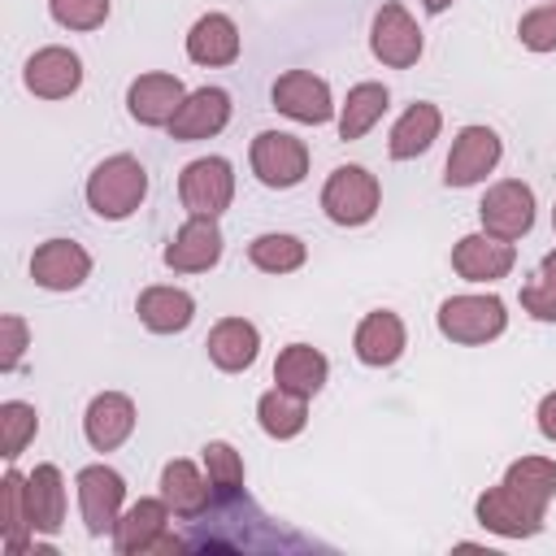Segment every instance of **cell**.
Segmentation results:
<instances>
[{"instance_id": "cell-38", "label": "cell", "mask_w": 556, "mask_h": 556, "mask_svg": "<svg viewBox=\"0 0 556 556\" xmlns=\"http://www.w3.org/2000/svg\"><path fill=\"white\" fill-rule=\"evenodd\" d=\"M0 369L4 374H13L17 365H22V352H26V343H30V330H26V321L17 317V313H4L0 317Z\"/></svg>"}, {"instance_id": "cell-5", "label": "cell", "mask_w": 556, "mask_h": 556, "mask_svg": "<svg viewBox=\"0 0 556 556\" xmlns=\"http://www.w3.org/2000/svg\"><path fill=\"white\" fill-rule=\"evenodd\" d=\"M178 195H182V208L195 213V217H222L235 200V169L226 156H200L182 169L178 178Z\"/></svg>"}, {"instance_id": "cell-2", "label": "cell", "mask_w": 556, "mask_h": 556, "mask_svg": "<svg viewBox=\"0 0 556 556\" xmlns=\"http://www.w3.org/2000/svg\"><path fill=\"white\" fill-rule=\"evenodd\" d=\"M508 326V313H504V300L500 295H447L439 304V334L452 339V343H491L500 339Z\"/></svg>"}, {"instance_id": "cell-22", "label": "cell", "mask_w": 556, "mask_h": 556, "mask_svg": "<svg viewBox=\"0 0 556 556\" xmlns=\"http://www.w3.org/2000/svg\"><path fill=\"white\" fill-rule=\"evenodd\" d=\"M135 313L152 334H178V330L191 326L195 300L182 287H143L139 300H135Z\"/></svg>"}, {"instance_id": "cell-30", "label": "cell", "mask_w": 556, "mask_h": 556, "mask_svg": "<svg viewBox=\"0 0 556 556\" xmlns=\"http://www.w3.org/2000/svg\"><path fill=\"white\" fill-rule=\"evenodd\" d=\"M387 104H391V91L382 83H356L339 109V139H361L365 130H374Z\"/></svg>"}, {"instance_id": "cell-21", "label": "cell", "mask_w": 556, "mask_h": 556, "mask_svg": "<svg viewBox=\"0 0 556 556\" xmlns=\"http://www.w3.org/2000/svg\"><path fill=\"white\" fill-rule=\"evenodd\" d=\"M204 348H208V361H213L222 374H239V369H248V365L256 361V352H261V330H256L248 317H222V321L208 330Z\"/></svg>"}, {"instance_id": "cell-3", "label": "cell", "mask_w": 556, "mask_h": 556, "mask_svg": "<svg viewBox=\"0 0 556 556\" xmlns=\"http://www.w3.org/2000/svg\"><path fill=\"white\" fill-rule=\"evenodd\" d=\"M382 187L365 165H339L321 187V208L334 226H365L378 213Z\"/></svg>"}, {"instance_id": "cell-17", "label": "cell", "mask_w": 556, "mask_h": 556, "mask_svg": "<svg viewBox=\"0 0 556 556\" xmlns=\"http://www.w3.org/2000/svg\"><path fill=\"white\" fill-rule=\"evenodd\" d=\"M226 122H230V96L222 87H200V91H187V100L178 104V113L169 122V135L178 143H195V139L222 135Z\"/></svg>"}, {"instance_id": "cell-13", "label": "cell", "mask_w": 556, "mask_h": 556, "mask_svg": "<svg viewBox=\"0 0 556 556\" xmlns=\"http://www.w3.org/2000/svg\"><path fill=\"white\" fill-rule=\"evenodd\" d=\"M513 265H517V248H513L508 239L486 235V230L465 235V239H456V248H452V269H456L465 282H500V278L513 274Z\"/></svg>"}, {"instance_id": "cell-32", "label": "cell", "mask_w": 556, "mask_h": 556, "mask_svg": "<svg viewBox=\"0 0 556 556\" xmlns=\"http://www.w3.org/2000/svg\"><path fill=\"white\" fill-rule=\"evenodd\" d=\"M304 256H308V248L295 235H256L248 243V261L261 274H291V269L304 265Z\"/></svg>"}, {"instance_id": "cell-40", "label": "cell", "mask_w": 556, "mask_h": 556, "mask_svg": "<svg viewBox=\"0 0 556 556\" xmlns=\"http://www.w3.org/2000/svg\"><path fill=\"white\" fill-rule=\"evenodd\" d=\"M421 4H426V13H443L452 0H421Z\"/></svg>"}, {"instance_id": "cell-41", "label": "cell", "mask_w": 556, "mask_h": 556, "mask_svg": "<svg viewBox=\"0 0 556 556\" xmlns=\"http://www.w3.org/2000/svg\"><path fill=\"white\" fill-rule=\"evenodd\" d=\"M552 226H556V208H552Z\"/></svg>"}, {"instance_id": "cell-11", "label": "cell", "mask_w": 556, "mask_h": 556, "mask_svg": "<svg viewBox=\"0 0 556 556\" xmlns=\"http://www.w3.org/2000/svg\"><path fill=\"white\" fill-rule=\"evenodd\" d=\"M78 508H83V521H87V534H104L117 526L122 517V500H126V482L117 469L109 465H83L78 478Z\"/></svg>"}, {"instance_id": "cell-25", "label": "cell", "mask_w": 556, "mask_h": 556, "mask_svg": "<svg viewBox=\"0 0 556 556\" xmlns=\"http://www.w3.org/2000/svg\"><path fill=\"white\" fill-rule=\"evenodd\" d=\"M326 374H330V361L308 343H287L278 352V361H274V382L282 391L304 395V400H313L326 387Z\"/></svg>"}, {"instance_id": "cell-23", "label": "cell", "mask_w": 556, "mask_h": 556, "mask_svg": "<svg viewBox=\"0 0 556 556\" xmlns=\"http://www.w3.org/2000/svg\"><path fill=\"white\" fill-rule=\"evenodd\" d=\"M213 482L191 465V460H169L161 469V500L169 504L174 517H200L213 504Z\"/></svg>"}, {"instance_id": "cell-12", "label": "cell", "mask_w": 556, "mask_h": 556, "mask_svg": "<svg viewBox=\"0 0 556 556\" xmlns=\"http://www.w3.org/2000/svg\"><path fill=\"white\" fill-rule=\"evenodd\" d=\"M274 109L287 113L291 122L304 126H321L334 117V100H330V83L308 74V70H287L274 78Z\"/></svg>"}, {"instance_id": "cell-29", "label": "cell", "mask_w": 556, "mask_h": 556, "mask_svg": "<svg viewBox=\"0 0 556 556\" xmlns=\"http://www.w3.org/2000/svg\"><path fill=\"white\" fill-rule=\"evenodd\" d=\"M256 421L269 439H295L308 421V400L295 395V391H282V387H269L261 400H256Z\"/></svg>"}, {"instance_id": "cell-6", "label": "cell", "mask_w": 556, "mask_h": 556, "mask_svg": "<svg viewBox=\"0 0 556 556\" xmlns=\"http://www.w3.org/2000/svg\"><path fill=\"white\" fill-rule=\"evenodd\" d=\"M478 217H482L486 235L517 243L534 226V191L521 178H500L495 187H486V195L478 204Z\"/></svg>"}, {"instance_id": "cell-7", "label": "cell", "mask_w": 556, "mask_h": 556, "mask_svg": "<svg viewBox=\"0 0 556 556\" xmlns=\"http://www.w3.org/2000/svg\"><path fill=\"white\" fill-rule=\"evenodd\" d=\"M248 161L265 187H295L308 174V148H304V139H295L287 130H261L252 139Z\"/></svg>"}, {"instance_id": "cell-20", "label": "cell", "mask_w": 556, "mask_h": 556, "mask_svg": "<svg viewBox=\"0 0 556 556\" xmlns=\"http://www.w3.org/2000/svg\"><path fill=\"white\" fill-rule=\"evenodd\" d=\"M404 343H408L404 321H400V313H391V308H374V313H365L361 326H356V334H352L356 361H361V365H374V369L395 365L400 352H404Z\"/></svg>"}, {"instance_id": "cell-18", "label": "cell", "mask_w": 556, "mask_h": 556, "mask_svg": "<svg viewBox=\"0 0 556 556\" xmlns=\"http://www.w3.org/2000/svg\"><path fill=\"white\" fill-rule=\"evenodd\" d=\"M135 430V400L122 391H100L83 413V434L96 452H113Z\"/></svg>"}, {"instance_id": "cell-8", "label": "cell", "mask_w": 556, "mask_h": 556, "mask_svg": "<svg viewBox=\"0 0 556 556\" xmlns=\"http://www.w3.org/2000/svg\"><path fill=\"white\" fill-rule=\"evenodd\" d=\"M169 504L165 500H135L130 508H122L117 526H113V547L122 556H143V552H161V547H178V539H169Z\"/></svg>"}, {"instance_id": "cell-1", "label": "cell", "mask_w": 556, "mask_h": 556, "mask_svg": "<svg viewBox=\"0 0 556 556\" xmlns=\"http://www.w3.org/2000/svg\"><path fill=\"white\" fill-rule=\"evenodd\" d=\"M143 195H148V169L130 152H117V156L100 161L87 178V204L104 222L130 217L143 204Z\"/></svg>"}, {"instance_id": "cell-34", "label": "cell", "mask_w": 556, "mask_h": 556, "mask_svg": "<svg viewBox=\"0 0 556 556\" xmlns=\"http://www.w3.org/2000/svg\"><path fill=\"white\" fill-rule=\"evenodd\" d=\"M204 469H208V482H213L217 500H235L243 491V456L230 443H222V439L204 443Z\"/></svg>"}, {"instance_id": "cell-33", "label": "cell", "mask_w": 556, "mask_h": 556, "mask_svg": "<svg viewBox=\"0 0 556 556\" xmlns=\"http://www.w3.org/2000/svg\"><path fill=\"white\" fill-rule=\"evenodd\" d=\"M35 430H39V413H35V404H26V400H4L0 404V456L4 460H17L22 452H26V443L35 439Z\"/></svg>"}, {"instance_id": "cell-16", "label": "cell", "mask_w": 556, "mask_h": 556, "mask_svg": "<svg viewBox=\"0 0 556 556\" xmlns=\"http://www.w3.org/2000/svg\"><path fill=\"white\" fill-rule=\"evenodd\" d=\"M91 274V256L74 239H48L30 256V278L43 291H78Z\"/></svg>"}, {"instance_id": "cell-24", "label": "cell", "mask_w": 556, "mask_h": 556, "mask_svg": "<svg viewBox=\"0 0 556 556\" xmlns=\"http://www.w3.org/2000/svg\"><path fill=\"white\" fill-rule=\"evenodd\" d=\"M239 26L226 13H204L191 30H187V56L195 65H230L239 61Z\"/></svg>"}, {"instance_id": "cell-10", "label": "cell", "mask_w": 556, "mask_h": 556, "mask_svg": "<svg viewBox=\"0 0 556 556\" xmlns=\"http://www.w3.org/2000/svg\"><path fill=\"white\" fill-rule=\"evenodd\" d=\"M504 156V143L491 126H465L456 139H452V152H447V165H443V182L447 187H473L482 182Z\"/></svg>"}, {"instance_id": "cell-9", "label": "cell", "mask_w": 556, "mask_h": 556, "mask_svg": "<svg viewBox=\"0 0 556 556\" xmlns=\"http://www.w3.org/2000/svg\"><path fill=\"white\" fill-rule=\"evenodd\" d=\"M369 52L382 61V65H391V70H408V65H417V56H421V26L408 17V9L404 4H382L378 13H374V26H369Z\"/></svg>"}, {"instance_id": "cell-31", "label": "cell", "mask_w": 556, "mask_h": 556, "mask_svg": "<svg viewBox=\"0 0 556 556\" xmlns=\"http://www.w3.org/2000/svg\"><path fill=\"white\" fill-rule=\"evenodd\" d=\"M504 482L513 491H521L526 500H534L539 508H547L556 500V460H547V456H521V460H513L504 469Z\"/></svg>"}, {"instance_id": "cell-37", "label": "cell", "mask_w": 556, "mask_h": 556, "mask_svg": "<svg viewBox=\"0 0 556 556\" xmlns=\"http://www.w3.org/2000/svg\"><path fill=\"white\" fill-rule=\"evenodd\" d=\"M48 13L65 30H96L109 17V0H48Z\"/></svg>"}, {"instance_id": "cell-36", "label": "cell", "mask_w": 556, "mask_h": 556, "mask_svg": "<svg viewBox=\"0 0 556 556\" xmlns=\"http://www.w3.org/2000/svg\"><path fill=\"white\" fill-rule=\"evenodd\" d=\"M517 39H521V48H530V52H556V0L530 9V13L517 22Z\"/></svg>"}, {"instance_id": "cell-14", "label": "cell", "mask_w": 556, "mask_h": 556, "mask_svg": "<svg viewBox=\"0 0 556 556\" xmlns=\"http://www.w3.org/2000/svg\"><path fill=\"white\" fill-rule=\"evenodd\" d=\"M22 78H26V91L30 96H39V100H65L83 83V61H78V52L61 48V43H48V48H39L26 61Z\"/></svg>"}, {"instance_id": "cell-35", "label": "cell", "mask_w": 556, "mask_h": 556, "mask_svg": "<svg viewBox=\"0 0 556 556\" xmlns=\"http://www.w3.org/2000/svg\"><path fill=\"white\" fill-rule=\"evenodd\" d=\"M521 308L534 321H556V252L539 261V274L521 287Z\"/></svg>"}, {"instance_id": "cell-4", "label": "cell", "mask_w": 556, "mask_h": 556, "mask_svg": "<svg viewBox=\"0 0 556 556\" xmlns=\"http://www.w3.org/2000/svg\"><path fill=\"white\" fill-rule=\"evenodd\" d=\"M473 513H478V526L491 530V534H500V539H530V534L543 530V517H547V508H539L534 500H526L508 482L486 486L478 495Z\"/></svg>"}, {"instance_id": "cell-27", "label": "cell", "mask_w": 556, "mask_h": 556, "mask_svg": "<svg viewBox=\"0 0 556 556\" xmlns=\"http://www.w3.org/2000/svg\"><path fill=\"white\" fill-rule=\"evenodd\" d=\"M26 495H30V521L39 534H56L65 526V478L56 465H35L26 473Z\"/></svg>"}, {"instance_id": "cell-26", "label": "cell", "mask_w": 556, "mask_h": 556, "mask_svg": "<svg viewBox=\"0 0 556 556\" xmlns=\"http://www.w3.org/2000/svg\"><path fill=\"white\" fill-rule=\"evenodd\" d=\"M439 126H443L439 104L417 100V104H408V109L400 113V122L391 126L387 152H391L395 161H413V156H421V152H426V148L439 139Z\"/></svg>"}, {"instance_id": "cell-28", "label": "cell", "mask_w": 556, "mask_h": 556, "mask_svg": "<svg viewBox=\"0 0 556 556\" xmlns=\"http://www.w3.org/2000/svg\"><path fill=\"white\" fill-rule=\"evenodd\" d=\"M0 517H4V547H9V556H22L26 539L35 534V521H30L26 473H17V469H4V478H0Z\"/></svg>"}, {"instance_id": "cell-19", "label": "cell", "mask_w": 556, "mask_h": 556, "mask_svg": "<svg viewBox=\"0 0 556 556\" xmlns=\"http://www.w3.org/2000/svg\"><path fill=\"white\" fill-rule=\"evenodd\" d=\"M182 100L187 91H182V78L174 74H139L126 91V109L139 126H169Z\"/></svg>"}, {"instance_id": "cell-15", "label": "cell", "mask_w": 556, "mask_h": 556, "mask_svg": "<svg viewBox=\"0 0 556 556\" xmlns=\"http://www.w3.org/2000/svg\"><path fill=\"white\" fill-rule=\"evenodd\" d=\"M222 261V230H217V217H187L178 226V235L169 239L165 248V265L174 274H204Z\"/></svg>"}, {"instance_id": "cell-39", "label": "cell", "mask_w": 556, "mask_h": 556, "mask_svg": "<svg viewBox=\"0 0 556 556\" xmlns=\"http://www.w3.org/2000/svg\"><path fill=\"white\" fill-rule=\"evenodd\" d=\"M534 417H539V434L556 443V391H547V395L539 400V413H534Z\"/></svg>"}]
</instances>
